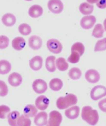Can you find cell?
Listing matches in <instances>:
<instances>
[{
	"label": "cell",
	"mask_w": 106,
	"mask_h": 126,
	"mask_svg": "<svg viewBox=\"0 0 106 126\" xmlns=\"http://www.w3.org/2000/svg\"><path fill=\"white\" fill-rule=\"evenodd\" d=\"M81 118L90 125H95L99 120V115L90 106L84 107L81 110Z\"/></svg>",
	"instance_id": "6da1fadb"
},
{
	"label": "cell",
	"mask_w": 106,
	"mask_h": 126,
	"mask_svg": "<svg viewBox=\"0 0 106 126\" xmlns=\"http://www.w3.org/2000/svg\"><path fill=\"white\" fill-rule=\"evenodd\" d=\"M77 97L72 93H69L66 97H60L57 99V108L59 109H66L71 106H74L77 103Z\"/></svg>",
	"instance_id": "7a4b0ae2"
},
{
	"label": "cell",
	"mask_w": 106,
	"mask_h": 126,
	"mask_svg": "<svg viewBox=\"0 0 106 126\" xmlns=\"http://www.w3.org/2000/svg\"><path fill=\"white\" fill-rule=\"evenodd\" d=\"M62 115L58 111H51L49 115V119H48L46 126H60L61 122H62Z\"/></svg>",
	"instance_id": "3957f363"
},
{
	"label": "cell",
	"mask_w": 106,
	"mask_h": 126,
	"mask_svg": "<svg viewBox=\"0 0 106 126\" xmlns=\"http://www.w3.org/2000/svg\"><path fill=\"white\" fill-rule=\"evenodd\" d=\"M106 95V88L104 86L97 85L94 87L90 92V97L93 100H97V99L104 98Z\"/></svg>",
	"instance_id": "277c9868"
},
{
	"label": "cell",
	"mask_w": 106,
	"mask_h": 126,
	"mask_svg": "<svg viewBox=\"0 0 106 126\" xmlns=\"http://www.w3.org/2000/svg\"><path fill=\"white\" fill-rule=\"evenodd\" d=\"M47 48L49 49V51L55 54L60 53L62 49H63V46L61 45V43L59 40L57 39H50V40L47 42Z\"/></svg>",
	"instance_id": "5b68a950"
},
{
	"label": "cell",
	"mask_w": 106,
	"mask_h": 126,
	"mask_svg": "<svg viewBox=\"0 0 106 126\" xmlns=\"http://www.w3.org/2000/svg\"><path fill=\"white\" fill-rule=\"evenodd\" d=\"M48 7H49L50 11L52 12L53 14H60L61 12L63 11L64 5L63 3L59 0H50V2L48 3Z\"/></svg>",
	"instance_id": "8992f818"
},
{
	"label": "cell",
	"mask_w": 106,
	"mask_h": 126,
	"mask_svg": "<svg viewBox=\"0 0 106 126\" xmlns=\"http://www.w3.org/2000/svg\"><path fill=\"white\" fill-rule=\"evenodd\" d=\"M95 21H96V19H95V16L93 15L85 16V17H83V18L81 19V25L84 29H89L92 27H94V25L95 24Z\"/></svg>",
	"instance_id": "52a82bcc"
},
{
	"label": "cell",
	"mask_w": 106,
	"mask_h": 126,
	"mask_svg": "<svg viewBox=\"0 0 106 126\" xmlns=\"http://www.w3.org/2000/svg\"><path fill=\"white\" fill-rule=\"evenodd\" d=\"M33 90L36 93H43L47 90V83L45 81H43L42 79H36L33 83Z\"/></svg>",
	"instance_id": "ba28073f"
},
{
	"label": "cell",
	"mask_w": 106,
	"mask_h": 126,
	"mask_svg": "<svg viewBox=\"0 0 106 126\" xmlns=\"http://www.w3.org/2000/svg\"><path fill=\"white\" fill-rule=\"evenodd\" d=\"M85 77L88 83H95L100 80V74L95 69H89L85 74Z\"/></svg>",
	"instance_id": "9c48e42d"
},
{
	"label": "cell",
	"mask_w": 106,
	"mask_h": 126,
	"mask_svg": "<svg viewBox=\"0 0 106 126\" xmlns=\"http://www.w3.org/2000/svg\"><path fill=\"white\" fill-rule=\"evenodd\" d=\"M35 105L36 108H38L40 110H45L46 108L49 107V105H50V100L45 96L42 95V96H39L35 99Z\"/></svg>",
	"instance_id": "30bf717a"
},
{
	"label": "cell",
	"mask_w": 106,
	"mask_h": 126,
	"mask_svg": "<svg viewBox=\"0 0 106 126\" xmlns=\"http://www.w3.org/2000/svg\"><path fill=\"white\" fill-rule=\"evenodd\" d=\"M35 124L37 126H45L48 122V115L46 112H40L36 114L34 119Z\"/></svg>",
	"instance_id": "8fae6325"
},
{
	"label": "cell",
	"mask_w": 106,
	"mask_h": 126,
	"mask_svg": "<svg viewBox=\"0 0 106 126\" xmlns=\"http://www.w3.org/2000/svg\"><path fill=\"white\" fill-rule=\"evenodd\" d=\"M8 82L12 86L17 87V86L20 85V83H22V77L16 72L12 73L8 77Z\"/></svg>",
	"instance_id": "7c38bea8"
},
{
	"label": "cell",
	"mask_w": 106,
	"mask_h": 126,
	"mask_svg": "<svg viewBox=\"0 0 106 126\" xmlns=\"http://www.w3.org/2000/svg\"><path fill=\"white\" fill-rule=\"evenodd\" d=\"M28 44H29L30 48H32L33 50H38L42 47L43 41H42V38L39 36H32L28 39Z\"/></svg>",
	"instance_id": "4fadbf2b"
},
{
	"label": "cell",
	"mask_w": 106,
	"mask_h": 126,
	"mask_svg": "<svg viewBox=\"0 0 106 126\" xmlns=\"http://www.w3.org/2000/svg\"><path fill=\"white\" fill-rule=\"evenodd\" d=\"M65 115L69 119H76L80 115V108L78 106H72L71 108L66 109Z\"/></svg>",
	"instance_id": "5bb4252c"
},
{
	"label": "cell",
	"mask_w": 106,
	"mask_h": 126,
	"mask_svg": "<svg viewBox=\"0 0 106 126\" xmlns=\"http://www.w3.org/2000/svg\"><path fill=\"white\" fill-rule=\"evenodd\" d=\"M29 66L30 68L35 71L41 69L42 66H43V59L40 56H35L34 58H32L29 61Z\"/></svg>",
	"instance_id": "9a60e30c"
},
{
	"label": "cell",
	"mask_w": 106,
	"mask_h": 126,
	"mask_svg": "<svg viewBox=\"0 0 106 126\" xmlns=\"http://www.w3.org/2000/svg\"><path fill=\"white\" fill-rule=\"evenodd\" d=\"M43 10L42 8V6H40L38 5H32L29 8L28 14H29V16L32 17V18H38V17H40L43 14Z\"/></svg>",
	"instance_id": "2e32d148"
},
{
	"label": "cell",
	"mask_w": 106,
	"mask_h": 126,
	"mask_svg": "<svg viewBox=\"0 0 106 126\" xmlns=\"http://www.w3.org/2000/svg\"><path fill=\"white\" fill-rule=\"evenodd\" d=\"M79 9H80V12H81L82 14H84V15H86V16H88L93 12L94 7H93V5H91L90 3L85 2V3H82V4L80 5Z\"/></svg>",
	"instance_id": "e0dca14e"
},
{
	"label": "cell",
	"mask_w": 106,
	"mask_h": 126,
	"mask_svg": "<svg viewBox=\"0 0 106 126\" xmlns=\"http://www.w3.org/2000/svg\"><path fill=\"white\" fill-rule=\"evenodd\" d=\"M12 45L16 51H21L26 45L25 39L23 37H15L12 42Z\"/></svg>",
	"instance_id": "ac0fdd59"
},
{
	"label": "cell",
	"mask_w": 106,
	"mask_h": 126,
	"mask_svg": "<svg viewBox=\"0 0 106 126\" xmlns=\"http://www.w3.org/2000/svg\"><path fill=\"white\" fill-rule=\"evenodd\" d=\"M2 22L7 26V27H11L13 26L16 22V18L13 14H5V15L2 17Z\"/></svg>",
	"instance_id": "d6986e66"
},
{
	"label": "cell",
	"mask_w": 106,
	"mask_h": 126,
	"mask_svg": "<svg viewBox=\"0 0 106 126\" xmlns=\"http://www.w3.org/2000/svg\"><path fill=\"white\" fill-rule=\"evenodd\" d=\"M11 63L6 60H2L0 61V74L5 75L11 71Z\"/></svg>",
	"instance_id": "ffe728a7"
},
{
	"label": "cell",
	"mask_w": 106,
	"mask_h": 126,
	"mask_svg": "<svg viewBox=\"0 0 106 126\" xmlns=\"http://www.w3.org/2000/svg\"><path fill=\"white\" fill-rule=\"evenodd\" d=\"M55 61H56V59H55L54 56L47 57L46 61H45V67H46V69H47L48 71H50V72H54L55 70H56Z\"/></svg>",
	"instance_id": "44dd1931"
},
{
	"label": "cell",
	"mask_w": 106,
	"mask_h": 126,
	"mask_svg": "<svg viewBox=\"0 0 106 126\" xmlns=\"http://www.w3.org/2000/svg\"><path fill=\"white\" fill-rule=\"evenodd\" d=\"M55 65L57 68L60 71H66L68 68V63L65 58H59L55 61Z\"/></svg>",
	"instance_id": "7402d4cb"
},
{
	"label": "cell",
	"mask_w": 106,
	"mask_h": 126,
	"mask_svg": "<svg viewBox=\"0 0 106 126\" xmlns=\"http://www.w3.org/2000/svg\"><path fill=\"white\" fill-rule=\"evenodd\" d=\"M37 114V108L34 105H27L24 108V115L27 117L35 116Z\"/></svg>",
	"instance_id": "603a6c76"
},
{
	"label": "cell",
	"mask_w": 106,
	"mask_h": 126,
	"mask_svg": "<svg viewBox=\"0 0 106 126\" xmlns=\"http://www.w3.org/2000/svg\"><path fill=\"white\" fill-rule=\"evenodd\" d=\"M104 35V29L102 24H96L92 31V36L96 38H101Z\"/></svg>",
	"instance_id": "cb8c5ba5"
},
{
	"label": "cell",
	"mask_w": 106,
	"mask_h": 126,
	"mask_svg": "<svg viewBox=\"0 0 106 126\" xmlns=\"http://www.w3.org/2000/svg\"><path fill=\"white\" fill-rule=\"evenodd\" d=\"M20 116V113L17 111H12L8 114V123L11 126H17V121Z\"/></svg>",
	"instance_id": "d4e9b609"
},
{
	"label": "cell",
	"mask_w": 106,
	"mask_h": 126,
	"mask_svg": "<svg viewBox=\"0 0 106 126\" xmlns=\"http://www.w3.org/2000/svg\"><path fill=\"white\" fill-rule=\"evenodd\" d=\"M50 87L52 91L58 92L63 87V82L61 81L59 78H53L50 82Z\"/></svg>",
	"instance_id": "484cf974"
},
{
	"label": "cell",
	"mask_w": 106,
	"mask_h": 126,
	"mask_svg": "<svg viewBox=\"0 0 106 126\" xmlns=\"http://www.w3.org/2000/svg\"><path fill=\"white\" fill-rule=\"evenodd\" d=\"M68 76L72 80H78L81 77V71L78 68H72V69L69 70Z\"/></svg>",
	"instance_id": "4316f807"
},
{
	"label": "cell",
	"mask_w": 106,
	"mask_h": 126,
	"mask_svg": "<svg viewBox=\"0 0 106 126\" xmlns=\"http://www.w3.org/2000/svg\"><path fill=\"white\" fill-rule=\"evenodd\" d=\"M71 50H72V52H77L81 56V55H83L84 52H85V46L81 43H75L74 45H72Z\"/></svg>",
	"instance_id": "83f0119b"
},
{
	"label": "cell",
	"mask_w": 106,
	"mask_h": 126,
	"mask_svg": "<svg viewBox=\"0 0 106 126\" xmlns=\"http://www.w3.org/2000/svg\"><path fill=\"white\" fill-rule=\"evenodd\" d=\"M31 125V121L28 117L25 115H20L17 121V126H30Z\"/></svg>",
	"instance_id": "f1b7e54d"
},
{
	"label": "cell",
	"mask_w": 106,
	"mask_h": 126,
	"mask_svg": "<svg viewBox=\"0 0 106 126\" xmlns=\"http://www.w3.org/2000/svg\"><path fill=\"white\" fill-rule=\"evenodd\" d=\"M19 31L23 36H27L31 33V27L27 23H22L19 26Z\"/></svg>",
	"instance_id": "f546056e"
},
{
	"label": "cell",
	"mask_w": 106,
	"mask_h": 126,
	"mask_svg": "<svg viewBox=\"0 0 106 126\" xmlns=\"http://www.w3.org/2000/svg\"><path fill=\"white\" fill-rule=\"evenodd\" d=\"M106 50V39L104 38L102 40H99L95 45V52H102Z\"/></svg>",
	"instance_id": "4dcf8cb0"
},
{
	"label": "cell",
	"mask_w": 106,
	"mask_h": 126,
	"mask_svg": "<svg viewBox=\"0 0 106 126\" xmlns=\"http://www.w3.org/2000/svg\"><path fill=\"white\" fill-rule=\"evenodd\" d=\"M80 58H81V55L79 53H77L75 52H72L71 55L68 58V62L72 63V64H75V63H78L80 61Z\"/></svg>",
	"instance_id": "1f68e13d"
},
{
	"label": "cell",
	"mask_w": 106,
	"mask_h": 126,
	"mask_svg": "<svg viewBox=\"0 0 106 126\" xmlns=\"http://www.w3.org/2000/svg\"><path fill=\"white\" fill-rule=\"evenodd\" d=\"M8 93V87H7L6 83L4 81L0 80V96L1 97H5Z\"/></svg>",
	"instance_id": "d6a6232c"
},
{
	"label": "cell",
	"mask_w": 106,
	"mask_h": 126,
	"mask_svg": "<svg viewBox=\"0 0 106 126\" xmlns=\"http://www.w3.org/2000/svg\"><path fill=\"white\" fill-rule=\"evenodd\" d=\"M9 113H10V108L8 107L5 106V105L0 106V118L1 119H5Z\"/></svg>",
	"instance_id": "836d02e7"
},
{
	"label": "cell",
	"mask_w": 106,
	"mask_h": 126,
	"mask_svg": "<svg viewBox=\"0 0 106 126\" xmlns=\"http://www.w3.org/2000/svg\"><path fill=\"white\" fill-rule=\"evenodd\" d=\"M9 45V38L5 36H0V49H5Z\"/></svg>",
	"instance_id": "e575fe53"
},
{
	"label": "cell",
	"mask_w": 106,
	"mask_h": 126,
	"mask_svg": "<svg viewBox=\"0 0 106 126\" xmlns=\"http://www.w3.org/2000/svg\"><path fill=\"white\" fill-rule=\"evenodd\" d=\"M95 3L97 5V6L99 8H105L106 7V2L105 1H103V0H97V1H95Z\"/></svg>",
	"instance_id": "d590c367"
},
{
	"label": "cell",
	"mask_w": 106,
	"mask_h": 126,
	"mask_svg": "<svg viewBox=\"0 0 106 126\" xmlns=\"http://www.w3.org/2000/svg\"><path fill=\"white\" fill-rule=\"evenodd\" d=\"M105 102H106V99H104L103 100H101V101L99 102V108L100 109H101L103 112L105 113L106 112V108H105Z\"/></svg>",
	"instance_id": "8d00e7d4"
}]
</instances>
